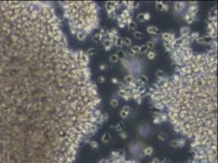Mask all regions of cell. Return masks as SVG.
Wrapping results in <instances>:
<instances>
[{
    "instance_id": "48",
    "label": "cell",
    "mask_w": 218,
    "mask_h": 163,
    "mask_svg": "<svg viewBox=\"0 0 218 163\" xmlns=\"http://www.w3.org/2000/svg\"><path fill=\"white\" fill-rule=\"evenodd\" d=\"M153 122H154V123H155V124H157V123H160V122H161V121H160V117H159V116H158V117H155V119H154Z\"/></svg>"
},
{
    "instance_id": "54",
    "label": "cell",
    "mask_w": 218,
    "mask_h": 163,
    "mask_svg": "<svg viewBox=\"0 0 218 163\" xmlns=\"http://www.w3.org/2000/svg\"><path fill=\"white\" fill-rule=\"evenodd\" d=\"M112 82H113L114 84H116V83H118V80L116 79V78H113L112 79Z\"/></svg>"
},
{
    "instance_id": "37",
    "label": "cell",
    "mask_w": 218,
    "mask_h": 163,
    "mask_svg": "<svg viewBox=\"0 0 218 163\" xmlns=\"http://www.w3.org/2000/svg\"><path fill=\"white\" fill-rule=\"evenodd\" d=\"M118 96L123 98L125 96V90H122V89H120V90H119V91H118Z\"/></svg>"
},
{
    "instance_id": "50",
    "label": "cell",
    "mask_w": 218,
    "mask_h": 163,
    "mask_svg": "<svg viewBox=\"0 0 218 163\" xmlns=\"http://www.w3.org/2000/svg\"><path fill=\"white\" fill-rule=\"evenodd\" d=\"M178 144H179V147H182L183 145L185 144V141L182 139H180V140H178Z\"/></svg>"
},
{
    "instance_id": "6",
    "label": "cell",
    "mask_w": 218,
    "mask_h": 163,
    "mask_svg": "<svg viewBox=\"0 0 218 163\" xmlns=\"http://www.w3.org/2000/svg\"><path fill=\"white\" fill-rule=\"evenodd\" d=\"M180 34L182 35V38L188 36L189 34H190V29L188 27H182L180 30Z\"/></svg>"
},
{
    "instance_id": "25",
    "label": "cell",
    "mask_w": 218,
    "mask_h": 163,
    "mask_svg": "<svg viewBox=\"0 0 218 163\" xmlns=\"http://www.w3.org/2000/svg\"><path fill=\"white\" fill-rule=\"evenodd\" d=\"M147 58L149 59V60H153L154 58L155 57V51H150L149 52L147 53Z\"/></svg>"
},
{
    "instance_id": "46",
    "label": "cell",
    "mask_w": 218,
    "mask_h": 163,
    "mask_svg": "<svg viewBox=\"0 0 218 163\" xmlns=\"http://www.w3.org/2000/svg\"><path fill=\"white\" fill-rule=\"evenodd\" d=\"M98 81H99L100 83H103V82H105V77H104V76H100V77L98 78Z\"/></svg>"
},
{
    "instance_id": "12",
    "label": "cell",
    "mask_w": 218,
    "mask_h": 163,
    "mask_svg": "<svg viewBox=\"0 0 218 163\" xmlns=\"http://www.w3.org/2000/svg\"><path fill=\"white\" fill-rule=\"evenodd\" d=\"M103 46L104 47H112L113 45H114V42H112V41H111L110 39H108V38H107V39H104L103 41Z\"/></svg>"
},
{
    "instance_id": "30",
    "label": "cell",
    "mask_w": 218,
    "mask_h": 163,
    "mask_svg": "<svg viewBox=\"0 0 218 163\" xmlns=\"http://www.w3.org/2000/svg\"><path fill=\"white\" fill-rule=\"evenodd\" d=\"M170 146L172 148H178L179 147V144H178V140H172V141L170 142Z\"/></svg>"
},
{
    "instance_id": "43",
    "label": "cell",
    "mask_w": 218,
    "mask_h": 163,
    "mask_svg": "<svg viewBox=\"0 0 218 163\" xmlns=\"http://www.w3.org/2000/svg\"><path fill=\"white\" fill-rule=\"evenodd\" d=\"M102 118H103V121H107L108 119V113H103L102 114Z\"/></svg>"
},
{
    "instance_id": "57",
    "label": "cell",
    "mask_w": 218,
    "mask_h": 163,
    "mask_svg": "<svg viewBox=\"0 0 218 163\" xmlns=\"http://www.w3.org/2000/svg\"><path fill=\"white\" fill-rule=\"evenodd\" d=\"M111 48H112V47H105V50L107 51H110L111 50Z\"/></svg>"
},
{
    "instance_id": "10",
    "label": "cell",
    "mask_w": 218,
    "mask_h": 163,
    "mask_svg": "<svg viewBox=\"0 0 218 163\" xmlns=\"http://www.w3.org/2000/svg\"><path fill=\"white\" fill-rule=\"evenodd\" d=\"M114 45H116L117 47H120V48H121V47H123V45H124L123 44V38H120V37H118L116 40L115 41Z\"/></svg>"
},
{
    "instance_id": "55",
    "label": "cell",
    "mask_w": 218,
    "mask_h": 163,
    "mask_svg": "<svg viewBox=\"0 0 218 163\" xmlns=\"http://www.w3.org/2000/svg\"><path fill=\"white\" fill-rule=\"evenodd\" d=\"M137 102H138V104H141V103H142V98H141V97H139L138 99H137Z\"/></svg>"
},
{
    "instance_id": "47",
    "label": "cell",
    "mask_w": 218,
    "mask_h": 163,
    "mask_svg": "<svg viewBox=\"0 0 218 163\" xmlns=\"http://www.w3.org/2000/svg\"><path fill=\"white\" fill-rule=\"evenodd\" d=\"M168 6L167 4H163V5H162L161 11H168Z\"/></svg>"
},
{
    "instance_id": "36",
    "label": "cell",
    "mask_w": 218,
    "mask_h": 163,
    "mask_svg": "<svg viewBox=\"0 0 218 163\" xmlns=\"http://www.w3.org/2000/svg\"><path fill=\"white\" fill-rule=\"evenodd\" d=\"M120 117H122L123 119H125V118H127V117H128L129 113H125V112H124V111L121 110V111H120Z\"/></svg>"
},
{
    "instance_id": "7",
    "label": "cell",
    "mask_w": 218,
    "mask_h": 163,
    "mask_svg": "<svg viewBox=\"0 0 218 163\" xmlns=\"http://www.w3.org/2000/svg\"><path fill=\"white\" fill-rule=\"evenodd\" d=\"M153 153V148L152 147H147L143 149V155L144 156H151Z\"/></svg>"
},
{
    "instance_id": "35",
    "label": "cell",
    "mask_w": 218,
    "mask_h": 163,
    "mask_svg": "<svg viewBox=\"0 0 218 163\" xmlns=\"http://www.w3.org/2000/svg\"><path fill=\"white\" fill-rule=\"evenodd\" d=\"M90 146H91L93 148H97L98 147V144L97 141H95V140H93V141L90 142Z\"/></svg>"
},
{
    "instance_id": "15",
    "label": "cell",
    "mask_w": 218,
    "mask_h": 163,
    "mask_svg": "<svg viewBox=\"0 0 218 163\" xmlns=\"http://www.w3.org/2000/svg\"><path fill=\"white\" fill-rule=\"evenodd\" d=\"M123 44L128 47H131V45H132V40L129 38H125L123 39Z\"/></svg>"
},
{
    "instance_id": "40",
    "label": "cell",
    "mask_w": 218,
    "mask_h": 163,
    "mask_svg": "<svg viewBox=\"0 0 218 163\" xmlns=\"http://www.w3.org/2000/svg\"><path fill=\"white\" fill-rule=\"evenodd\" d=\"M108 13L109 18H112V19H114V18L116 17V13H115V12H114V11L109 12H108Z\"/></svg>"
},
{
    "instance_id": "44",
    "label": "cell",
    "mask_w": 218,
    "mask_h": 163,
    "mask_svg": "<svg viewBox=\"0 0 218 163\" xmlns=\"http://www.w3.org/2000/svg\"><path fill=\"white\" fill-rule=\"evenodd\" d=\"M115 130L117 131V132H121V131H122V127H120V125H116V127H115Z\"/></svg>"
},
{
    "instance_id": "22",
    "label": "cell",
    "mask_w": 218,
    "mask_h": 163,
    "mask_svg": "<svg viewBox=\"0 0 218 163\" xmlns=\"http://www.w3.org/2000/svg\"><path fill=\"white\" fill-rule=\"evenodd\" d=\"M156 75H157V77L160 78V79H161V78H164L165 77V73H164V71H162V70L159 69L157 72H156Z\"/></svg>"
},
{
    "instance_id": "1",
    "label": "cell",
    "mask_w": 218,
    "mask_h": 163,
    "mask_svg": "<svg viewBox=\"0 0 218 163\" xmlns=\"http://www.w3.org/2000/svg\"><path fill=\"white\" fill-rule=\"evenodd\" d=\"M105 163H138L135 161H126L124 157L120 158H116V159H113V161H110V162H107Z\"/></svg>"
},
{
    "instance_id": "4",
    "label": "cell",
    "mask_w": 218,
    "mask_h": 163,
    "mask_svg": "<svg viewBox=\"0 0 218 163\" xmlns=\"http://www.w3.org/2000/svg\"><path fill=\"white\" fill-rule=\"evenodd\" d=\"M184 7H185V3H182V2H178V3H175V4H174V9L178 12H182V10Z\"/></svg>"
},
{
    "instance_id": "13",
    "label": "cell",
    "mask_w": 218,
    "mask_h": 163,
    "mask_svg": "<svg viewBox=\"0 0 218 163\" xmlns=\"http://www.w3.org/2000/svg\"><path fill=\"white\" fill-rule=\"evenodd\" d=\"M116 55L118 56L119 60H123L125 57V52L123 50L120 49V50H118V51H117Z\"/></svg>"
},
{
    "instance_id": "33",
    "label": "cell",
    "mask_w": 218,
    "mask_h": 163,
    "mask_svg": "<svg viewBox=\"0 0 218 163\" xmlns=\"http://www.w3.org/2000/svg\"><path fill=\"white\" fill-rule=\"evenodd\" d=\"M195 42H196L197 43H199V44H204L205 43V42H204V40H203V37H199L197 39H195Z\"/></svg>"
},
{
    "instance_id": "34",
    "label": "cell",
    "mask_w": 218,
    "mask_h": 163,
    "mask_svg": "<svg viewBox=\"0 0 218 163\" xmlns=\"http://www.w3.org/2000/svg\"><path fill=\"white\" fill-rule=\"evenodd\" d=\"M161 36H162V38H163L164 41H166V42H167L168 40V38H169V34H168V33H164V34H161Z\"/></svg>"
},
{
    "instance_id": "9",
    "label": "cell",
    "mask_w": 218,
    "mask_h": 163,
    "mask_svg": "<svg viewBox=\"0 0 218 163\" xmlns=\"http://www.w3.org/2000/svg\"><path fill=\"white\" fill-rule=\"evenodd\" d=\"M101 139H102L103 143H104V144L108 143L109 140H110V133H109V132H107V133L103 134V135L102 136Z\"/></svg>"
},
{
    "instance_id": "53",
    "label": "cell",
    "mask_w": 218,
    "mask_h": 163,
    "mask_svg": "<svg viewBox=\"0 0 218 163\" xmlns=\"http://www.w3.org/2000/svg\"><path fill=\"white\" fill-rule=\"evenodd\" d=\"M151 162L152 163H160V161L159 159H157V158H154Z\"/></svg>"
},
{
    "instance_id": "42",
    "label": "cell",
    "mask_w": 218,
    "mask_h": 163,
    "mask_svg": "<svg viewBox=\"0 0 218 163\" xmlns=\"http://www.w3.org/2000/svg\"><path fill=\"white\" fill-rule=\"evenodd\" d=\"M139 7V3L138 2H132V7L133 9H136Z\"/></svg>"
},
{
    "instance_id": "29",
    "label": "cell",
    "mask_w": 218,
    "mask_h": 163,
    "mask_svg": "<svg viewBox=\"0 0 218 163\" xmlns=\"http://www.w3.org/2000/svg\"><path fill=\"white\" fill-rule=\"evenodd\" d=\"M148 49L146 45H143V46L140 47V49H139V53H146L147 52Z\"/></svg>"
},
{
    "instance_id": "45",
    "label": "cell",
    "mask_w": 218,
    "mask_h": 163,
    "mask_svg": "<svg viewBox=\"0 0 218 163\" xmlns=\"http://www.w3.org/2000/svg\"><path fill=\"white\" fill-rule=\"evenodd\" d=\"M144 18H145V20H148L151 19V16H150V14L148 13V12H145L144 13Z\"/></svg>"
},
{
    "instance_id": "24",
    "label": "cell",
    "mask_w": 218,
    "mask_h": 163,
    "mask_svg": "<svg viewBox=\"0 0 218 163\" xmlns=\"http://www.w3.org/2000/svg\"><path fill=\"white\" fill-rule=\"evenodd\" d=\"M101 40H102V37L100 36V34H98V33H97V34L93 37V41L94 42H98L99 41H101Z\"/></svg>"
},
{
    "instance_id": "31",
    "label": "cell",
    "mask_w": 218,
    "mask_h": 163,
    "mask_svg": "<svg viewBox=\"0 0 218 163\" xmlns=\"http://www.w3.org/2000/svg\"><path fill=\"white\" fill-rule=\"evenodd\" d=\"M164 47H165V49L167 51H172V46H171V44H170L169 42H165L164 43Z\"/></svg>"
},
{
    "instance_id": "23",
    "label": "cell",
    "mask_w": 218,
    "mask_h": 163,
    "mask_svg": "<svg viewBox=\"0 0 218 163\" xmlns=\"http://www.w3.org/2000/svg\"><path fill=\"white\" fill-rule=\"evenodd\" d=\"M110 104H111V106L113 107V108H116V107L119 105V101L117 100L116 99H112V100H111Z\"/></svg>"
},
{
    "instance_id": "56",
    "label": "cell",
    "mask_w": 218,
    "mask_h": 163,
    "mask_svg": "<svg viewBox=\"0 0 218 163\" xmlns=\"http://www.w3.org/2000/svg\"><path fill=\"white\" fill-rule=\"evenodd\" d=\"M118 24H119V27H120V28H124L125 26V24L124 23H119Z\"/></svg>"
},
{
    "instance_id": "39",
    "label": "cell",
    "mask_w": 218,
    "mask_h": 163,
    "mask_svg": "<svg viewBox=\"0 0 218 163\" xmlns=\"http://www.w3.org/2000/svg\"><path fill=\"white\" fill-rule=\"evenodd\" d=\"M137 90H138V91L141 95L143 94V92H145V91H146V89H145L144 87H143V86H140L139 87H138V88H137Z\"/></svg>"
},
{
    "instance_id": "41",
    "label": "cell",
    "mask_w": 218,
    "mask_h": 163,
    "mask_svg": "<svg viewBox=\"0 0 218 163\" xmlns=\"http://www.w3.org/2000/svg\"><path fill=\"white\" fill-rule=\"evenodd\" d=\"M159 139H160V140H162V141H164V140H165V139L167 138V136H166L164 134H163V133H160V135H159Z\"/></svg>"
},
{
    "instance_id": "28",
    "label": "cell",
    "mask_w": 218,
    "mask_h": 163,
    "mask_svg": "<svg viewBox=\"0 0 218 163\" xmlns=\"http://www.w3.org/2000/svg\"><path fill=\"white\" fill-rule=\"evenodd\" d=\"M199 37V34L198 32H193L192 34H190V38L192 39V40H195V39H197Z\"/></svg>"
},
{
    "instance_id": "26",
    "label": "cell",
    "mask_w": 218,
    "mask_h": 163,
    "mask_svg": "<svg viewBox=\"0 0 218 163\" xmlns=\"http://www.w3.org/2000/svg\"><path fill=\"white\" fill-rule=\"evenodd\" d=\"M147 47L148 50H152V49H154V47H155V43L152 42L151 41H149V42H147Z\"/></svg>"
},
{
    "instance_id": "16",
    "label": "cell",
    "mask_w": 218,
    "mask_h": 163,
    "mask_svg": "<svg viewBox=\"0 0 218 163\" xmlns=\"http://www.w3.org/2000/svg\"><path fill=\"white\" fill-rule=\"evenodd\" d=\"M118 56L116 55V54H113V55H111L110 57H109V60H110V62L112 63H116L117 61H118Z\"/></svg>"
},
{
    "instance_id": "8",
    "label": "cell",
    "mask_w": 218,
    "mask_h": 163,
    "mask_svg": "<svg viewBox=\"0 0 218 163\" xmlns=\"http://www.w3.org/2000/svg\"><path fill=\"white\" fill-rule=\"evenodd\" d=\"M137 82L138 83H141V84H144V83H147L148 82V78L146 77L145 75H140V77L137 79Z\"/></svg>"
},
{
    "instance_id": "14",
    "label": "cell",
    "mask_w": 218,
    "mask_h": 163,
    "mask_svg": "<svg viewBox=\"0 0 218 163\" xmlns=\"http://www.w3.org/2000/svg\"><path fill=\"white\" fill-rule=\"evenodd\" d=\"M124 80L125 81V82H127L128 84H129V83H131V82H135L136 80L133 78V77L132 75H127L126 77H125V78H124Z\"/></svg>"
},
{
    "instance_id": "32",
    "label": "cell",
    "mask_w": 218,
    "mask_h": 163,
    "mask_svg": "<svg viewBox=\"0 0 218 163\" xmlns=\"http://www.w3.org/2000/svg\"><path fill=\"white\" fill-rule=\"evenodd\" d=\"M98 34H100V36H101L102 38H103V37H105V36H107V35H108V32L106 30H104V29H102V30H100V31H99V33H98Z\"/></svg>"
},
{
    "instance_id": "2",
    "label": "cell",
    "mask_w": 218,
    "mask_h": 163,
    "mask_svg": "<svg viewBox=\"0 0 218 163\" xmlns=\"http://www.w3.org/2000/svg\"><path fill=\"white\" fill-rule=\"evenodd\" d=\"M147 33H149V34H160V30H159L157 27H155V26H148L147 28Z\"/></svg>"
},
{
    "instance_id": "51",
    "label": "cell",
    "mask_w": 218,
    "mask_h": 163,
    "mask_svg": "<svg viewBox=\"0 0 218 163\" xmlns=\"http://www.w3.org/2000/svg\"><path fill=\"white\" fill-rule=\"evenodd\" d=\"M111 33H112L113 35H117V34H118V32H117V30L116 29H112V30H111Z\"/></svg>"
},
{
    "instance_id": "27",
    "label": "cell",
    "mask_w": 218,
    "mask_h": 163,
    "mask_svg": "<svg viewBox=\"0 0 218 163\" xmlns=\"http://www.w3.org/2000/svg\"><path fill=\"white\" fill-rule=\"evenodd\" d=\"M137 19L138 20V21L143 22L145 21V18H144V13H139L137 16Z\"/></svg>"
},
{
    "instance_id": "38",
    "label": "cell",
    "mask_w": 218,
    "mask_h": 163,
    "mask_svg": "<svg viewBox=\"0 0 218 163\" xmlns=\"http://www.w3.org/2000/svg\"><path fill=\"white\" fill-rule=\"evenodd\" d=\"M122 111H124V112L127 113H130V107L128 106V105H126V106H124L122 109Z\"/></svg>"
},
{
    "instance_id": "19",
    "label": "cell",
    "mask_w": 218,
    "mask_h": 163,
    "mask_svg": "<svg viewBox=\"0 0 218 163\" xmlns=\"http://www.w3.org/2000/svg\"><path fill=\"white\" fill-rule=\"evenodd\" d=\"M139 49H140V47L135 45V46H133L132 47H131L130 51H132L133 54H137V53H139Z\"/></svg>"
},
{
    "instance_id": "17",
    "label": "cell",
    "mask_w": 218,
    "mask_h": 163,
    "mask_svg": "<svg viewBox=\"0 0 218 163\" xmlns=\"http://www.w3.org/2000/svg\"><path fill=\"white\" fill-rule=\"evenodd\" d=\"M184 19L186 20V22L188 24H191V23H193V21L195 20V18H193V17H191V16H190V15H188V14H186L185 15V16H184Z\"/></svg>"
},
{
    "instance_id": "49",
    "label": "cell",
    "mask_w": 218,
    "mask_h": 163,
    "mask_svg": "<svg viewBox=\"0 0 218 163\" xmlns=\"http://www.w3.org/2000/svg\"><path fill=\"white\" fill-rule=\"evenodd\" d=\"M119 135H120V137L122 138V139H125V138L127 137V135L125 133V132H120V133L119 134Z\"/></svg>"
},
{
    "instance_id": "11",
    "label": "cell",
    "mask_w": 218,
    "mask_h": 163,
    "mask_svg": "<svg viewBox=\"0 0 218 163\" xmlns=\"http://www.w3.org/2000/svg\"><path fill=\"white\" fill-rule=\"evenodd\" d=\"M98 50L96 48H90L88 49L87 51L86 52V54L88 55V56H90V55H93L94 54H96L97 53Z\"/></svg>"
},
{
    "instance_id": "21",
    "label": "cell",
    "mask_w": 218,
    "mask_h": 163,
    "mask_svg": "<svg viewBox=\"0 0 218 163\" xmlns=\"http://www.w3.org/2000/svg\"><path fill=\"white\" fill-rule=\"evenodd\" d=\"M128 26H129V29L131 30V31H134V30H136V28H137V24L135 23L134 21H132L130 24H128Z\"/></svg>"
},
{
    "instance_id": "58",
    "label": "cell",
    "mask_w": 218,
    "mask_h": 163,
    "mask_svg": "<svg viewBox=\"0 0 218 163\" xmlns=\"http://www.w3.org/2000/svg\"><path fill=\"white\" fill-rule=\"evenodd\" d=\"M122 61H124V60H122ZM124 62H125V61H124ZM126 62H127V63H126V65H129V63H128L129 61H127V60H126ZM124 65H125V63H124Z\"/></svg>"
},
{
    "instance_id": "18",
    "label": "cell",
    "mask_w": 218,
    "mask_h": 163,
    "mask_svg": "<svg viewBox=\"0 0 218 163\" xmlns=\"http://www.w3.org/2000/svg\"><path fill=\"white\" fill-rule=\"evenodd\" d=\"M133 36H134V38L136 39H142V38H143L144 35H143V33H141V32L134 31L133 32Z\"/></svg>"
},
{
    "instance_id": "52",
    "label": "cell",
    "mask_w": 218,
    "mask_h": 163,
    "mask_svg": "<svg viewBox=\"0 0 218 163\" xmlns=\"http://www.w3.org/2000/svg\"><path fill=\"white\" fill-rule=\"evenodd\" d=\"M107 68V65H99V69H100V70H104Z\"/></svg>"
},
{
    "instance_id": "3",
    "label": "cell",
    "mask_w": 218,
    "mask_h": 163,
    "mask_svg": "<svg viewBox=\"0 0 218 163\" xmlns=\"http://www.w3.org/2000/svg\"><path fill=\"white\" fill-rule=\"evenodd\" d=\"M106 9L108 12H112L116 10V4H115V2H107L106 3Z\"/></svg>"
},
{
    "instance_id": "5",
    "label": "cell",
    "mask_w": 218,
    "mask_h": 163,
    "mask_svg": "<svg viewBox=\"0 0 218 163\" xmlns=\"http://www.w3.org/2000/svg\"><path fill=\"white\" fill-rule=\"evenodd\" d=\"M86 33H84L83 31H78L77 34H76V36H77V38L79 41H84L86 38Z\"/></svg>"
},
{
    "instance_id": "20",
    "label": "cell",
    "mask_w": 218,
    "mask_h": 163,
    "mask_svg": "<svg viewBox=\"0 0 218 163\" xmlns=\"http://www.w3.org/2000/svg\"><path fill=\"white\" fill-rule=\"evenodd\" d=\"M164 105L163 103H161V102H156L155 104V107L157 109H159V110H162V109H164Z\"/></svg>"
}]
</instances>
